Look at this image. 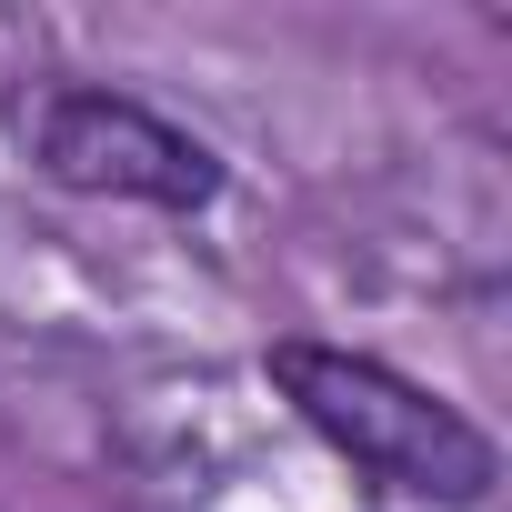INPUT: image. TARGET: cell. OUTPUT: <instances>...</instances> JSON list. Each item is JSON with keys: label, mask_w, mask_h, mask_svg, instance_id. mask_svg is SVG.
<instances>
[{"label": "cell", "mask_w": 512, "mask_h": 512, "mask_svg": "<svg viewBox=\"0 0 512 512\" xmlns=\"http://www.w3.org/2000/svg\"><path fill=\"white\" fill-rule=\"evenodd\" d=\"M272 382L302 402V422L332 442V452H352L372 482H392V492H422V502H482L492 492V442L452 412V402H432V392H412L402 372H382V362H362V352H322V342H282L272 352Z\"/></svg>", "instance_id": "1"}, {"label": "cell", "mask_w": 512, "mask_h": 512, "mask_svg": "<svg viewBox=\"0 0 512 512\" xmlns=\"http://www.w3.org/2000/svg\"><path fill=\"white\" fill-rule=\"evenodd\" d=\"M41 171L71 191H121V201H161V211H201L221 191V171L191 131H171L161 111L111 101V91H61L41 111Z\"/></svg>", "instance_id": "2"}]
</instances>
